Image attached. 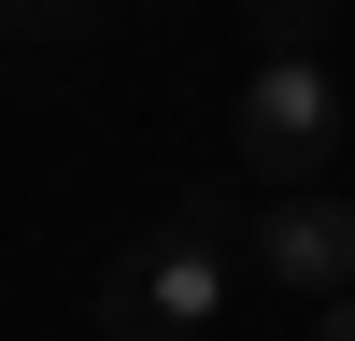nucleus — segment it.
I'll list each match as a JSON object with an SVG mask.
<instances>
[{"mask_svg":"<svg viewBox=\"0 0 355 341\" xmlns=\"http://www.w3.org/2000/svg\"><path fill=\"white\" fill-rule=\"evenodd\" d=\"M256 270L284 299H355V199L341 185H299V199H256Z\"/></svg>","mask_w":355,"mask_h":341,"instance_id":"obj_3","label":"nucleus"},{"mask_svg":"<svg viewBox=\"0 0 355 341\" xmlns=\"http://www.w3.org/2000/svg\"><path fill=\"white\" fill-rule=\"evenodd\" d=\"M227 157H242V185H256V199L327 185V170H341V85H327V57H256Z\"/></svg>","mask_w":355,"mask_h":341,"instance_id":"obj_2","label":"nucleus"},{"mask_svg":"<svg viewBox=\"0 0 355 341\" xmlns=\"http://www.w3.org/2000/svg\"><path fill=\"white\" fill-rule=\"evenodd\" d=\"M227 227H256V185H199L185 213H157L100 270V327L114 341H199L227 313Z\"/></svg>","mask_w":355,"mask_h":341,"instance_id":"obj_1","label":"nucleus"},{"mask_svg":"<svg viewBox=\"0 0 355 341\" xmlns=\"http://www.w3.org/2000/svg\"><path fill=\"white\" fill-rule=\"evenodd\" d=\"M256 43H270V57H313V43H327V0H256Z\"/></svg>","mask_w":355,"mask_h":341,"instance_id":"obj_4","label":"nucleus"},{"mask_svg":"<svg viewBox=\"0 0 355 341\" xmlns=\"http://www.w3.org/2000/svg\"><path fill=\"white\" fill-rule=\"evenodd\" d=\"M313 341H355V299H341V313H327V327H313Z\"/></svg>","mask_w":355,"mask_h":341,"instance_id":"obj_5","label":"nucleus"},{"mask_svg":"<svg viewBox=\"0 0 355 341\" xmlns=\"http://www.w3.org/2000/svg\"><path fill=\"white\" fill-rule=\"evenodd\" d=\"M0 28H28V0H0Z\"/></svg>","mask_w":355,"mask_h":341,"instance_id":"obj_6","label":"nucleus"}]
</instances>
